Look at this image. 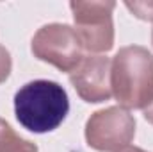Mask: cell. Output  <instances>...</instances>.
<instances>
[{
  "mask_svg": "<svg viewBox=\"0 0 153 152\" xmlns=\"http://www.w3.org/2000/svg\"><path fill=\"white\" fill-rule=\"evenodd\" d=\"M112 97L125 109H146L153 102V54L139 45H128L111 61Z\"/></svg>",
  "mask_w": 153,
  "mask_h": 152,
  "instance_id": "obj_1",
  "label": "cell"
},
{
  "mask_svg": "<svg viewBox=\"0 0 153 152\" xmlns=\"http://www.w3.org/2000/svg\"><path fill=\"white\" fill-rule=\"evenodd\" d=\"M0 152H38V147L22 138L4 118H0Z\"/></svg>",
  "mask_w": 153,
  "mask_h": 152,
  "instance_id": "obj_7",
  "label": "cell"
},
{
  "mask_svg": "<svg viewBox=\"0 0 153 152\" xmlns=\"http://www.w3.org/2000/svg\"><path fill=\"white\" fill-rule=\"evenodd\" d=\"M135 136V118L128 109L112 106L100 109L85 122V141L98 152H119Z\"/></svg>",
  "mask_w": 153,
  "mask_h": 152,
  "instance_id": "obj_5",
  "label": "cell"
},
{
  "mask_svg": "<svg viewBox=\"0 0 153 152\" xmlns=\"http://www.w3.org/2000/svg\"><path fill=\"white\" fill-rule=\"evenodd\" d=\"M13 68V61H11V54L5 47L0 45V82H4Z\"/></svg>",
  "mask_w": 153,
  "mask_h": 152,
  "instance_id": "obj_9",
  "label": "cell"
},
{
  "mask_svg": "<svg viewBox=\"0 0 153 152\" xmlns=\"http://www.w3.org/2000/svg\"><path fill=\"white\" fill-rule=\"evenodd\" d=\"M144 118H146V120L153 125V102L146 108V109H144Z\"/></svg>",
  "mask_w": 153,
  "mask_h": 152,
  "instance_id": "obj_10",
  "label": "cell"
},
{
  "mask_svg": "<svg viewBox=\"0 0 153 152\" xmlns=\"http://www.w3.org/2000/svg\"><path fill=\"white\" fill-rule=\"evenodd\" d=\"M30 48L39 61L53 65L61 72L68 74H71L84 59V47L75 29L66 23L43 25L34 34Z\"/></svg>",
  "mask_w": 153,
  "mask_h": 152,
  "instance_id": "obj_4",
  "label": "cell"
},
{
  "mask_svg": "<svg viewBox=\"0 0 153 152\" xmlns=\"http://www.w3.org/2000/svg\"><path fill=\"white\" fill-rule=\"evenodd\" d=\"M70 7L75 20V32L84 50H87L89 54L109 52L114 47V23H112V11L116 7L114 2L76 0L70 4Z\"/></svg>",
  "mask_w": 153,
  "mask_h": 152,
  "instance_id": "obj_3",
  "label": "cell"
},
{
  "mask_svg": "<svg viewBox=\"0 0 153 152\" xmlns=\"http://www.w3.org/2000/svg\"><path fill=\"white\" fill-rule=\"evenodd\" d=\"M70 100L66 90L48 79H38L23 84L14 95L16 120L30 132L55 131L68 116Z\"/></svg>",
  "mask_w": 153,
  "mask_h": 152,
  "instance_id": "obj_2",
  "label": "cell"
},
{
  "mask_svg": "<svg viewBox=\"0 0 153 152\" xmlns=\"http://www.w3.org/2000/svg\"><path fill=\"white\" fill-rule=\"evenodd\" d=\"M125 5L139 20L153 22V2L152 0H148V2H125Z\"/></svg>",
  "mask_w": 153,
  "mask_h": 152,
  "instance_id": "obj_8",
  "label": "cell"
},
{
  "mask_svg": "<svg viewBox=\"0 0 153 152\" xmlns=\"http://www.w3.org/2000/svg\"><path fill=\"white\" fill-rule=\"evenodd\" d=\"M152 43H153V31H152Z\"/></svg>",
  "mask_w": 153,
  "mask_h": 152,
  "instance_id": "obj_12",
  "label": "cell"
},
{
  "mask_svg": "<svg viewBox=\"0 0 153 152\" xmlns=\"http://www.w3.org/2000/svg\"><path fill=\"white\" fill-rule=\"evenodd\" d=\"M119 152H146V150H143V149H139V147H126V149H123V150H119Z\"/></svg>",
  "mask_w": 153,
  "mask_h": 152,
  "instance_id": "obj_11",
  "label": "cell"
},
{
  "mask_svg": "<svg viewBox=\"0 0 153 152\" xmlns=\"http://www.w3.org/2000/svg\"><path fill=\"white\" fill-rule=\"evenodd\" d=\"M70 82L78 97L89 104L105 102L112 97L111 88V59L98 54L84 56L75 70L70 74Z\"/></svg>",
  "mask_w": 153,
  "mask_h": 152,
  "instance_id": "obj_6",
  "label": "cell"
}]
</instances>
